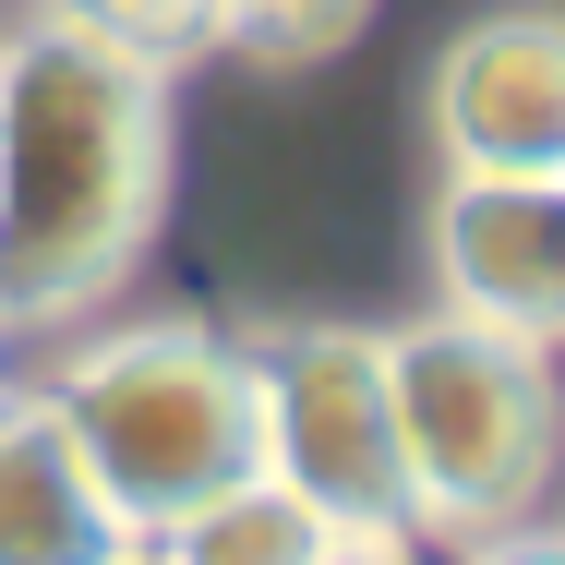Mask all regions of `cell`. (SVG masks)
<instances>
[{"label": "cell", "instance_id": "obj_1", "mask_svg": "<svg viewBox=\"0 0 565 565\" xmlns=\"http://www.w3.org/2000/svg\"><path fill=\"white\" fill-rule=\"evenodd\" d=\"M169 205V61L36 12L0 36V338L97 313Z\"/></svg>", "mask_w": 565, "mask_h": 565}, {"label": "cell", "instance_id": "obj_2", "mask_svg": "<svg viewBox=\"0 0 565 565\" xmlns=\"http://www.w3.org/2000/svg\"><path fill=\"white\" fill-rule=\"evenodd\" d=\"M49 422L73 434V457L97 469V493L120 505L132 542H157L181 505H205L228 481L265 469V385L253 349L217 326H120L85 338L49 385Z\"/></svg>", "mask_w": 565, "mask_h": 565}, {"label": "cell", "instance_id": "obj_3", "mask_svg": "<svg viewBox=\"0 0 565 565\" xmlns=\"http://www.w3.org/2000/svg\"><path fill=\"white\" fill-rule=\"evenodd\" d=\"M385 409H397V481H409V542H493L542 518L554 481V349L493 338V326H385Z\"/></svg>", "mask_w": 565, "mask_h": 565}, {"label": "cell", "instance_id": "obj_4", "mask_svg": "<svg viewBox=\"0 0 565 565\" xmlns=\"http://www.w3.org/2000/svg\"><path fill=\"white\" fill-rule=\"evenodd\" d=\"M253 385H265V469L338 542H409L397 409H385V326H289V338L253 349Z\"/></svg>", "mask_w": 565, "mask_h": 565}, {"label": "cell", "instance_id": "obj_5", "mask_svg": "<svg viewBox=\"0 0 565 565\" xmlns=\"http://www.w3.org/2000/svg\"><path fill=\"white\" fill-rule=\"evenodd\" d=\"M434 157L469 181H565V24L554 12H481L434 49Z\"/></svg>", "mask_w": 565, "mask_h": 565}, {"label": "cell", "instance_id": "obj_6", "mask_svg": "<svg viewBox=\"0 0 565 565\" xmlns=\"http://www.w3.org/2000/svg\"><path fill=\"white\" fill-rule=\"evenodd\" d=\"M422 253H434V313L530 338V349L565 338V193L554 181H469V169H446Z\"/></svg>", "mask_w": 565, "mask_h": 565}, {"label": "cell", "instance_id": "obj_7", "mask_svg": "<svg viewBox=\"0 0 565 565\" xmlns=\"http://www.w3.org/2000/svg\"><path fill=\"white\" fill-rule=\"evenodd\" d=\"M0 565H132V530L49 422V397L0 409Z\"/></svg>", "mask_w": 565, "mask_h": 565}, {"label": "cell", "instance_id": "obj_8", "mask_svg": "<svg viewBox=\"0 0 565 565\" xmlns=\"http://www.w3.org/2000/svg\"><path fill=\"white\" fill-rule=\"evenodd\" d=\"M338 542L277 469H253V481H228V493H205V505H181L157 542H132V565H313Z\"/></svg>", "mask_w": 565, "mask_h": 565}, {"label": "cell", "instance_id": "obj_9", "mask_svg": "<svg viewBox=\"0 0 565 565\" xmlns=\"http://www.w3.org/2000/svg\"><path fill=\"white\" fill-rule=\"evenodd\" d=\"M373 0H205V49H241V61H326L361 36Z\"/></svg>", "mask_w": 565, "mask_h": 565}, {"label": "cell", "instance_id": "obj_10", "mask_svg": "<svg viewBox=\"0 0 565 565\" xmlns=\"http://www.w3.org/2000/svg\"><path fill=\"white\" fill-rule=\"evenodd\" d=\"M61 12H85L97 36L145 49V61H193L205 49V0H61Z\"/></svg>", "mask_w": 565, "mask_h": 565}, {"label": "cell", "instance_id": "obj_11", "mask_svg": "<svg viewBox=\"0 0 565 565\" xmlns=\"http://www.w3.org/2000/svg\"><path fill=\"white\" fill-rule=\"evenodd\" d=\"M469 565H565V542L542 518H518V530H493V542H469Z\"/></svg>", "mask_w": 565, "mask_h": 565}, {"label": "cell", "instance_id": "obj_12", "mask_svg": "<svg viewBox=\"0 0 565 565\" xmlns=\"http://www.w3.org/2000/svg\"><path fill=\"white\" fill-rule=\"evenodd\" d=\"M313 565H422V542H326Z\"/></svg>", "mask_w": 565, "mask_h": 565}, {"label": "cell", "instance_id": "obj_13", "mask_svg": "<svg viewBox=\"0 0 565 565\" xmlns=\"http://www.w3.org/2000/svg\"><path fill=\"white\" fill-rule=\"evenodd\" d=\"M0 409H12V373H0Z\"/></svg>", "mask_w": 565, "mask_h": 565}]
</instances>
